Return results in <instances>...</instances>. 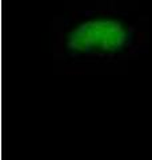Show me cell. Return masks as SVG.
Returning a JSON list of instances; mask_svg holds the SVG:
<instances>
[{"instance_id": "obj_1", "label": "cell", "mask_w": 152, "mask_h": 160, "mask_svg": "<svg viewBox=\"0 0 152 160\" xmlns=\"http://www.w3.org/2000/svg\"><path fill=\"white\" fill-rule=\"evenodd\" d=\"M148 48L147 19L120 0H80L51 22V55L68 66L120 63Z\"/></svg>"}]
</instances>
